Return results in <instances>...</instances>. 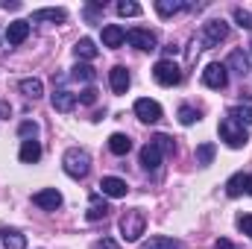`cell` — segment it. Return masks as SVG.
Returning <instances> with one entry per match:
<instances>
[{
  "label": "cell",
  "mask_w": 252,
  "mask_h": 249,
  "mask_svg": "<svg viewBox=\"0 0 252 249\" xmlns=\"http://www.w3.org/2000/svg\"><path fill=\"white\" fill-rule=\"evenodd\" d=\"M100 12H103V3H88V6H85V18H88L91 24L97 21V15H100Z\"/></svg>",
  "instance_id": "cell-37"
},
{
  "label": "cell",
  "mask_w": 252,
  "mask_h": 249,
  "mask_svg": "<svg viewBox=\"0 0 252 249\" xmlns=\"http://www.w3.org/2000/svg\"><path fill=\"white\" fill-rule=\"evenodd\" d=\"M161 106L156 103V100H150V97H141V100H135V118L141 121V124H158L161 121Z\"/></svg>",
  "instance_id": "cell-7"
},
{
  "label": "cell",
  "mask_w": 252,
  "mask_h": 249,
  "mask_svg": "<svg viewBox=\"0 0 252 249\" xmlns=\"http://www.w3.org/2000/svg\"><path fill=\"white\" fill-rule=\"evenodd\" d=\"M18 158L24 161V164H35L38 158H41V144L32 138V141H24L21 144V153H18Z\"/></svg>",
  "instance_id": "cell-21"
},
{
  "label": "cell",
  "mask_w": 252,
  "mask_h": 249,
  "mask_svg": "<svg viewBox=\"0 0 252 249\" xmlns=\"http://www.w3.org/2000/svg\"><path fill=\"white\" fill-rule=\"evenodd\" d=\"M199 121V112L196 109H190V106H182L179 109V124L182 126H190V124H196Z\"/></svg>",
  "instance_id": "cell-33"
},
{
  "label": "cell",
  "mask_w": 252,
  "mask_h": 249,
  "mask_svg": "<svg viewBox=\"0 0 252 249\" xmlns=\"http://www.w3.org/2000/svg\"><path fill=\"white\" fill-rule=\"evenodd\" d=\"M124 41H126V30L124 27H118V24H106V27H103V44H106V47L118 50Z\"/></svg>",
  "instance_id": "cell-18"
},
{
  "label": "cell",
  "mask_w": 252,
  "mask_h": 249,
  "mask_svg": "<svg viewBox=\"0 0 252 249\" xmlns=\"http://www.w3.org/2000/svg\"><path fill=\"white\" fill-rule=\"evenodd\" d=\"M27 38H30V21H12V24L6 27V41H9L12 47L24 44Z\"/></svg>",
  "instance_id": "cell-13"
},
{
  "label": "cell",
  "mask_w": 252,
  "mask_h": 249,
  "mask_svg": "<svg viewBox=\"0 0 252 249\" xmlns=\"http://www.w3.org/2000/svg\"><path fill=\"white\" fill-rule=\"evenodd\" d=\"M185 9H193V6H190V3H185V0H156V12H158L161 18L179 15V12H185Z\"/></svg>",
  "instance_id": "cell-19"
},
{
  "label": "cell",
  "mask_w": 252,
  "mask_h": 249,
  "mask_svg": "<svg viewBox=\"0 0 252 249\" xmlns=\"http://www.w3.org/2000/svg\"><path fill=\"white\" fill-rule=\"evenodd\" d=\"M109 202L103 199V193H91V199H88V211H85V217L91 220V223H97V220H106L109 217Z\"/></svg>",
  "instance_id": "cell-11"
},
{
  "label": "cell",
  "mask_w": 252,
  "mask_h": 249,
  "mask_svg": "<svg viewBox=\"0 0 252 249\" xmlns=\"http://www.w3.org/2000/svg\"><path fill=\"white\" fill-rule=\"evenodd\" d=\"M153 79H156L158 85H164V88H173V85L182 82V70H179L176 62L161 59V62H156V67H153Z\"/></svg>",
  "instance_id": "cell-4"
},
{
  "label": "cell",
  "mask_w": 252,
  "mask_h": 249,
  "mask_svg": "<svg viewBox=\"0 0 252 249\" xmlns=\"http://www.w3.org/2000/svg\"><path fill=\"white\" fill-rule=\"evenodd\" d=\"M250 56H252V41H250Z\"/></svg>",
  "instance_id": "cell-44"
},
{
  "label": "cell",
  "mask_w": 252,
  "mask_h": 249,
  "mask_svg": "<svg viewBox=\"0 0 252 249\" xmlns=\"http://www.w3.org/2000/svg\"><path fill=\"white\" fill-rule=\"evenodd\" d=\"M76 100H79L82 106H94V103H97V88H94V85H88V88H82V91L76 94Z\"/></svg>",
  "instance_id": "cell-34"
},
{
  "label": "cell",
  "mask_w": 252,
  "mask_h": 249,
  "mask_svg": "<svg viewBox=\"0 0 252 249\" xmlns=\"http://www.w3.org/2000/svg\"><path fill=\"white\" fill-rule=\"evenodd\" d=\"M144 229H147V217H144L141 208H129V211H124V217H121V238H124L126 244L141 241Z\"/></svg>",
  "instance_id": "cell-2"
},
{
  "label": "cell",
  "mask_w": 252,
  "mask_h": 249,
  "mask_svg": "<svg viewBox=\"0 0 252 249\" xmlns=\"http://www.w3.org/2000/svg\"><path fill=\"white\" fill-rule=\"evenodd\" d=\"M0 249H27V235L18 229H0Z\"/></svg>",
  "instance_id": "cell-17"
},
{
  "label": "cell",
  "mask_w": 252,
  "mask_h": 249,
  "mask_svg": "<svg viewBox=\"0 0 252 249\" xmlns=\"http://www.w3.org/2000/svg\"><path fill=\"white\" fill-rule=\"evenodd\" d=\"M126 190H129V185L118 176H103L100 179V193L109 196V199H121V196H126Z\"/></svg>",
  "instance_id": "cell-10"
},
{
  "label": "cell",
  "mask_w": 252,
  "mask_h": 249,
  "mask_svg": "<svg viewBox=\"0 0 252 249\" xmlns=\"http://www.w3.org/2000/svg\"><path fill=\"white\" fill-rule=\"evenodd\" d=\"M220 138H223L226 147H232V150H241V147H247V141H250L247 126H241L235 118H223V121H220Z\"/></svg>",
  "instance_id": "cell-3"
},
{
  "label": "cell",
  "mask_w": 252,
  "mask_h": 249,
  "mask_svg": "<svg viewBox=\"0 0 252 249\" xmlns=\"http://www.w3.org/2000/svg\"><path fill=\"white\" fill-rule=\"evenodd\" d=\"M12 118V106L6 100H0V121H9Z\"/></svg>",
  "instance_id": "cell-39"
},
{
  "label": "cell",
  "mask_w": 252,
  "mask_h": 249,
  "mask_svg": "<svg viewBox=\"0 0 252 249\" xmlns=\"http://www.w3.org/2000/svg\"><path fill=\"white\" fill-rule=\"evenodd\" d=\"M232 18H235V24H238L241 30H250V32H252V12H247V9H241V6H238V9L232 12Z\"/></svg>",
  "instance_id": "cell-32"
},
{
  "label": "cell",
  "mask_w": 252,
  "mask_h": 249,
  "mask_svg": "<svg viewBox=\"0 0 252 249\" xmlns=\"http://www.w3.org/2000/svg\"><path fill=\"white\" fill-rule=\"evenodd\" d=\"M226 35H229V24L226 21H208V24H202L199 47H217L220 41H226Z\"/></svg>",
  "instance_id": "cell-5"
},
{
  "label": "cell",
  "mask_w": 252,
  "mask_h": 249,
  "mask_svg": "<svg viewBox=\"0 0 252 249\" xmlns=\"http://www.w3.org/2000/svg\"><path fill=\"white\" fill-rule=\"evenodd\" d=\"M32 202L44 211H56V208H62V193L56 187H44V190L32 193Z\"/></svg>",
  "instance_id": "cell-9"
},
{
  "label": "cell",
  "mask_w": 252,
  "mask_h": 249,
  "mask_svg": "<svg viewBox=\"0 0 252 249\" xmlns=\"http://www.w3.org/2000/svg\"><path fill=\"white\" fill-rule=\"evenodd\" d=\"M129 82H132V76H129V70H126L124 64H115L109 70V85H112L115 94H126L129 91Z\"/></svg>",
  "instance_id": "cell-12"
},
{
  "label": "cell",
  "mask_w": 252,
  "mask_h": 249,
  "mask_svg": "<svg viewBox=\"0 0 252 249\" xmlns=\"http://www.w3.org/2000/svg\"><path fill=\"white\" fill-rule=\"evenodd\" d=\"M229 118H235V121H238L241 126H252V103L232 109V112H229Z\"/></svg>",
  "instance_id": "cell-28"
},
{
  "label": "cell",
  "mask_w": 252,
  "mask_h": 249,
  "mask_svg": "<svg viewBox=\"0 0 252 249\" xmlns=\"http://www.w3.org/2000/svg\"><path fill=\"white\" fill-rule=\"evenodd\" d=\"M158 164H161V150L150 141V144H144L141 147V167L144 170H158Z\"/></svg>",
  "instance_id": "cell-16"
},
{
  "label": "cell",
  "mask_w": 252,
  "mask_h": 249,
  "mask_svg": "<svg viewBox=\"0 0 252 249\" xmlns=\"http://www.w3.org/2000/svg\"><path fill=\"white\" fill-rule=\"evenodd\" d=\"M118 15H121V18H138V15H141V6L132 3V0H121V3H118Z\"/></svg>",
  "instance_id": "cell-31"
},
{
  "label": "cell",
  "mask_w": 252,
  "mask_h": 249,
  "mask_svg": "<svg viewBox=\"0 0 252 249\" xmlns=\"http://www.w3.org/2000/svg\"><path fill=\"white\" fill-rule=\"evenodd\" d=\"M18 88H21V94H24L27 100H38V97L44 94V85H41V79H35V76L21 79V82H18Z\"/></svg>",
  "instance_id": "cell-22"
},
{
  "label": "cell",
  "mask_w": 252,
  "mask_h": 249,
  "mask_svg": "<svg viewBox=\"0 0 252 249\" xmlns=\"http://www.w3.org/2000/svg\"><path fill=\"white\" fill-rule=\"evenodd\" d=\"M238 229L252 238V214H241V217H238Z\"/></svg>",
  "instance_id": "cell-36"
},
{
  "label": "cell",
  "mask_w": 252,
  "mask_h": 249,
  "mask_svg": "<svg viewBox=\"0 0 252 249\" xmlns=\"http://www.w3.org/2000/svg\"><path fill=\"white\" fill-rule=\"evenodd\" d=\"M62 167H64V173H67L70 179H85L88 170H91V156H88V150H79V147L64 150Z\"/></svg>",
  "instance_id": "cell-1"
},
{
  "label": "cell",
  "mask_w": 252,
  "mask_h": 249,
  "mask_svg": "<svg viewBox=\"0 0 252 249\" xmlns=\"http://www.w3.org/2000/svg\"><path fill=\"white\" fill-rule=\"evenodd\" d=\"M226 70H235L241 79L250 73V53H244V50H232L229 53V59H226Z\"/></svg>",
  "instance_id": "cell-15"
},
{
  "label": "cell",
  "mask_w": 252,
  "mask_h": 249,
  "mask_svg": "<svg viewBox=\"0 0 252 249\" xmlns=\"http://www.w3.org/2000/svg\"><path fill=\"white\" fill-rule=\"evenodd\" d=\"M164 53H167V59H170V62H173V56H176V53H179V47H176V44H167V47H164Z\"/></svg>",
  "instance_id": "cell-42"
},
{
  "label": "cell",
  "mask_w": 252,
  "mask_h": 249,
  "mask_svg": "<svg viewBox=\"0 0 252 249\" xmlns=\"http://www.w3.org/2000/svg\"><path fill=\"white\" fill-rule=\"evenodd\" d=\"M3 9H6V12H9V9L15 12V9H21V3H18V0H3Z\"/></svg>",
  "instance_id": "cell-41"
},
{
  "label": "cell",
  "mask_w": 252,
  "mask_h": 249,
  "mask_svg": "<svg viewBox=\"0 0 252 249\" xmlns=\"http://www.w3.org/2000/svg\"><path fill=\"white\" fill-rule=\"evenodd\" d=\"M50 103H53L56 112H73L79 100H76V94H70L67 88H56V91L50 94Z\"/></svg>",
  "instance_id": "cell-14"
},
{
  "label": "cell",
  "mask_w": 252,
  "mask_h": 249,
  "mask_svg": "<svg viewBox=\"0 0 252 249\" xmlns=\"http://www.w3.org/2000/svg\"><path fill=\"white\" fill-rule=\"evenodd\" d=\"M109 150H112L115 156H126V153L132 150V138L124 135V132H115V135L109 138Z\"/></svg>",
  "instance_id": "cell-24"
},
{
  "label": "cell",
  "mask_w": 252,
  "mask_h": 249,
  "mask_svg": "<svg viewBox=\"0 0 252 249\" xmlns=\"http://www.w3.org/2000/svg\"><path fill=\"white\" fill-rule=\"evenodd\" d=\"M141 249H185L182 241H176V238H164V235H156V238H150V241H144V247Z\"/></svg>",
  "instance_id": "cell-23"
},
{
  "label": "cell",
  "mask_w": 252,
  "mask_h": 249,
  "mask_svg": "<svg viewBox=\"0 0 252 249\" xmlns=\"http://www.w3.org/2000/svg\"><path fill=\"white\" fill-rule=\"evenodd\" d=\"M73 53H76V59H85V62L97 59V47H94L91 38H79V41L73 44Z\"/></svg>",
  "instance_id": "cell-26"
},
{
  "label": "cell",
  "mask_w": 252,
  "mask_h": 249,
  "mask_svg": "<svg viewBox=\"0 0 252 249\" xmlns=\"http://www.w3.org/2000/svg\"><path fill=\"white\" fill-rule=\"evenodd\" d=\"M64 18H67L64 9H35L32 12V21L35 24H62Z\"/></svg>",
  "instance_id": "cell-20"
},
{
  "label": "cell",
  "mask_w": 252,
  "mask_h": 249,
  "mask_svg": "<svg viewBox=\"0 0 252 249\" xmlns=\"http://www.w3.org/2000/svg\"><path fill=\"white\" fill-rule=\"evenodd\" d=\"M126 41L135 47V50H144V53H150V50H156V44H158V38H156V32H150V30H141V27H135V30H129L126 32Z\"/></svg>",
  "instance_id": "cell-8"
},
{
  "label": "cell",
  "mask_w": 252,
  "mask_h": 249,
  "mask_svg": "<svg viewBox=\"0 0 252 249\" xmlns=\"http://www.w3.org/2000/svg\"><path fill=\"white\" fill-rule=\"evenodd\" d=\"M247 185H250V173H235V176L226 182V193H229V196H241V193L247 190Z\"/></svg>",
  "instance_id": "cell-27"
},
{
  "label": "cell",
  "mask_w": 252,
  "mask_h": 249,
  "mask_svg": "<svg viewBox=\"0 0 252 249\" xmlns=\"http://www.w3.org/2000/svg\"><path fill=\"white\" fill-rule=\"evenodd\" d=\"M202 85L211 88V91H223V88L229 85V70H226V64H220V62L208 64V67L202 70Z\"/></svg>",
  "instance_id": "cell-6"
},
{
  "label": "cell",
  "mask_w": 252,
  "mask_h": 249,
  "mask_svg": "<svg viewBox=\"0 0 252 249\" xmlns=\"http://www.w3.org/2000/svg\"><path fill=\"white\" fill-rule=\"evenodd\" d=\"M91 249H118V241H112V238H103V241H97Z\"/></svg>",
  "instance_id": "cell-38"
},
{
  "label": "cell",
  "mask_w": 252,
  "mask_h": 249,
  "mask_svg": "<svg viewBox=\"0 0 252 249\" xmlns=\"http://www.w3.org/2000/svg\"><path fill=\"white\" fill-rule=\"evenodd\" d=\"M214 144H199L196 147V164H202V167H208L211 161H214Z\"/></svg>",
  "instance_id": "cell-30"
},
{
  "label": "cell",
  "mask_w": 252,
  "mask_h": 249,
  "mask_svg": "<svg viewBox=\"0 0 252 249\" xmlns=\"http://www.w3.org/2000/svg\"><path fill=\"white\" fill-rule=\"evenodd\" d=\"M70 79H76V82H94L97 79V70L88 62H76L73 70H70Z\"/></svg>",
  "instance_id": "cell-25"
},
{
  "label": "cell",
  "mask_w": 252,
  "mask_h": 249,
  "mask_svg": "<svg viewBox=\"0 0 252 249\" xmlns=\"http://www.w3.org/2000/svg\"><path fill=\"white\" fill-rule=\"evenodd\" d=\"M247 193L252 196V173H250V185H247Z\"/></svg>",
  "instance_id": "cell-43"
},
{
  "label": "cell",
  "mask_w": 252,
  "mask_h": 249,
  "mask_svg": "<svg viewBox=\"0 0 252 249\" xmlns=\"http://www.w3.org/2000/svg\"><path fill=\"white\" fill-rule=\"evenodd\" d=\"M150 141L161 150V156H173V153H176V144H173V138H170V135H153Z\"/></svg>",
  "instance_id": "cell-29"
},
{
  "label": "cell",
  "mask_w": 252,
  "mask_h": 249,
  "mask_svg": "<svg viewBox=\"0 0 252 249\" xmlns=\"http://www.w3.org/2000/svg\"><path fill=\"white\" fill-rule=\"evenodd\" d=\"M18 132H21V138H27V141H32V138L38 135V124H32V121H24V124L18 126Z\"/></svg>",
  "instance_id": "cell-35"
},
{
  "label": "cell",
  "mask_w": 252,
  "mask_h": 249,
  "mask_svg": "<svg viewBox=\"0 0 252 249\" xmlns=\"http://www.w3.org/2000/svg\"><path fill=\"white\" fill-rule=\"evenodd\" d=\"M214 249H241V247H235V244L226 241V238H217V241H214Z\"/></svg>",
  "instance_id": "cell-40"
}]
</instances>
